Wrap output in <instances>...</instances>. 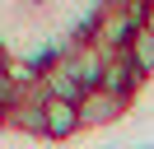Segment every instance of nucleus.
Masks as SVG:
<instances>
[{
  "instance_id": "obj_1",
  "label": "nucleus",
  "mask_w": 154,
  "mask_h": 149,
  "mask_svg": "<svg viewBox=\"0 0 154 149\" xmlns=\"http://www.w3.org/2000/svg\"><path fill=\"white\" fill-rule=\"evenodd\" d=\"M42 112H47V93H42V84H19L14 102L5 107V117H0V126L14 130V135H38V140H42Z\"/></svg>"
},
{
  "instance_id": "obj_3",
  "label": "nucleus",
  "mask_w": 154,
  "mask_h": 149,
  "mask_svg": "<svg viewBox=\"0 0 154 149\" xmlns=\"http://www.w3.org/2000/svg\"><path fill=\"white\" fill-rule=\"evenodd\" d=\"M98 89H107V93H117V98L135 102V93L145 89V79H140V70L131 65L126 51H103V84H98Z\"/></svg>"
},
{
  "instance_id": "obj_4",
  "label": "nucleus",
  "mask_w": 154,
  "mask_h": 149,
  "mask_svg": "<svg viewBox=\"0 0 154 149\" xmlns=\"http://www.w3.org/2000/svg\"><path fill=\"white\" fill-rule=\"evenodd\" d=\"M75 135H84V126H79V102L47 98V112H42V140L66 144V140H75Z\"/></svg>"
},
{
  "instance_id": "obj_2",
  "label": "nucleus",
  "mask_w": 154,
  "mask_h": 149,
  "mask_svg": "<svg viewBox=\"0 0 154 149\" xmlns=\"http://www.w3.org/2000/svg\"><path fill=\"white\" fill-rule=\"evenodd\" d=\"M126 112H131L126 98H117V93H107V89H89L84 98H79V126L84 130H107V126H117Z\"/></svg>"
},
{
  "instance_id": "obj_5",
  "label": "nucleus",
  "mask_w": 154,
  "mask_h": 149,
  "mask_svg": "<svg viewBox=\"0 0 154 149\" xmlns=\"http://www.w3.org/2000/svg\"><path fill=\"white\" fill-rule=\"evenodd\" d=\"M126 56H131V65L140 70V79H154V33H135L131 42H126Z\"/></svg>"
},
{
  "instance_id": "obj_6",
  "label": "nucleus",
  "mask_w": 154,
  "mask_h": 149,
  "mask_svg": "<svg viewBox=\"0 0 154 149\" xmlns=\"http://www.w3.org/2000/svg\"><path fill=\"white\" fill-rule=\"evenodd\" d=\"M145 33H154V0L145 5Z\"/></svg>"
}]
</instances>
